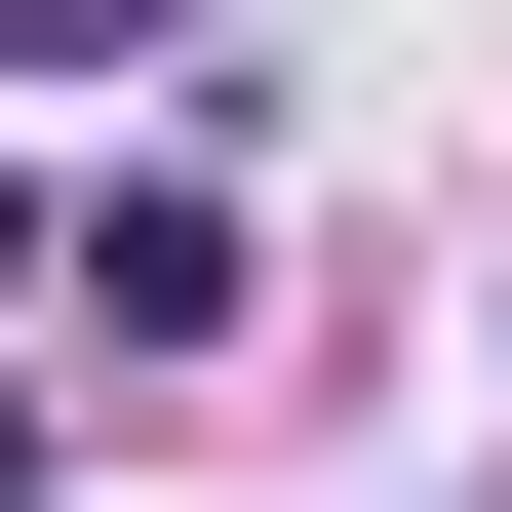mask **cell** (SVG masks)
Returning a JSON list of instances; mask_svg holds the SVG:
<instances>
[{"label": "cell", "instance_id": "6da1fadb", "mask_svg": "<svg viewBox=\"0 0 512 512\" xmlns=\"http://www.w3.org/2000/svg\"><path fill=\"white\" fill-rule=\"evenodd\" d=\"M79 355H237V197H79Z\"/></svg>", "mask_w": 512, "mask_h": 512}, {"label": "cell", "instance_id": "7a4b0ae2", "mask_svg": "<svg viewBox=\"0 0 512 512\" xmlns=\"http://www.w3.org/2000/svg\"><path fill=\"white\" fill-rule=\"evenodd\" d=\"M0 40H40V79H119V40H158V0H0Z\"/></svg>", "mask_w": 512, "mask_h": 512}, {"label": "cell", "instance_id": "3957f363", "mask_svg": "<svg viewBox=\"0 0 512 512\" xmlns=\"http://www.w3.org/2000/svg\"><path fill=\"white\" fill-rule=\"evenodd\" d=\"M0 512H40V394H0Z\"/></svg>", "mask_w": 512, "mask_h": 512}]
</instances>
